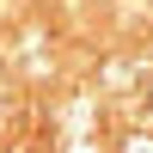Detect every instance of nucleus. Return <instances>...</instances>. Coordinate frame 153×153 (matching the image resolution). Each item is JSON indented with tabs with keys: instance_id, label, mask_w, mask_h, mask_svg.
<instances>
[{
	"instance_id": "f257e3e1",
	"label": "nucleus",
	"mask_w": 153,
	"mask_h": 153,
	"mask_svg": "<svg viewBox=\"0 0 153 153\" xmlns=\"http://www.w3.org/2000/svg\"><path fill=\"white\" fill-rule=\"evenodd\" d=\"M147 104H153V86H147Z\"/></svg>"
}]
</instances>
